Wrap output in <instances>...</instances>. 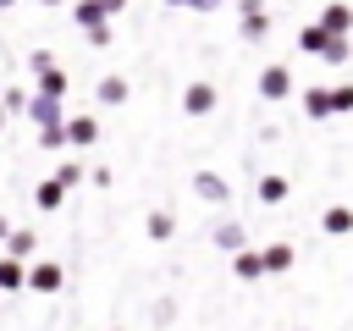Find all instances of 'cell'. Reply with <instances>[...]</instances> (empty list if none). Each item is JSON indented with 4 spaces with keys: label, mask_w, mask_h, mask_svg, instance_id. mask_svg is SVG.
Masks as SVG:
<instances>
[{
    "label": "cell",
    "mask_w": 353,
    "mask_h": 331,
    "mask_svg": "<svg viewBox=\"0 0 353 331\" xmlns=\"http://www.w3.org/2000/svg\"><path fill=\"white\" fill-rule=\"evenodd\" d=\"M298 50H303V55H320V61H331V66H347L353 39H336V33H325L320 22H303V28H298Z\"/></svg>",
    "instance_id": "6da1fadb"
},
{
    "label": "cell",
    "mask_w": 353,
    "mask_h": 331,
    "mask_svg": "<svg viewBox=\"0 0 353 331\" xmlns=\"http://www.w3.org/2000/svg\"><path fill=\"white\" fill-rule=\"evenodd\" d=\"M237 39H243V44H265V39H270V11H265V0H237Z\"/></svg>",
    "instance_id": "7a4b0ae2"
},
{
    "label": "cell",
    "mask_w": 353,
    "mask_h": 331,
    "mask_svg": "<svg viewBox=\"0 0 353 331\" xmlns=\"http://www.w3.org/2000/svg\"><path fill=\"white\" fill-rule=\"evenodd\" d=\"M210 243H215L221 254H232V259H237V254H248V226H243V221H232V215H221V221L210 226Z\"/></svg>",
    "instance_id": "3957f363"
},
{
    "label": "cell",
    "mask_w": 353,
    "mask_h": 331,
    "mask_svg": "<svg viewBox=\"0 0 353 331\" xmlns=\"http://www.w3.org/2000/svg\"><path fill=\"white\" fill-rule=\"evenodd\" d=\"M61 287H66V270H61L55 259H33V265H28V292L50 298V292H61Z\"/></svg>",
    "instance_id": "277c9868"
},
{
    "label": "cell",
    "mask_w": 353,
    "mask_h": 331,
    "mask_svg": "<svg viewBox=\"0 0 353 331\" xmlns=\"http://www.w3.org/2000/svg\"><path fill=\"white\" fill-rule=\"evenodd\" d=\"M215 105H221V88H215V83H204V77H199V83H188V88H182V110H188V116H210Z\"/></svg>",
    "instance_id": "5b68a950"
},
{
    "label": "cell",
    "mask_w": 353,
    "mask_h": 331,
    "mask_svg": "<svg viewBox=\"0 0 353 331\" xmlns=\"http://www.w3.org/2000/svg\"><path fill=\"white\" fill-rule=\"evenodd\" d=\"M259 94L276 105V99H287L292 94V66H281V61H270L265 72H259Z\"/></svg>",
    "instance_id": "8992f818"
},
{
    "label": "cell",
    "mask_w": 353,
    "mask_h": 331,
    "mask_svg": "<svg viewBox=\"0 0 353 331\" xmlns=\"http://www.w3.org/2000/svg\"><path fill=\"white\" fill-rule=\"evenodd\" d=\"M72 22L94 39V33H105V28H110V11H105V0H77V6H72Z\"/></svg>",
    "instance_id": "52a82bcc"
},
{
    "label": "cell",
    "mask_w": 353,
    "mask_h": 331,
    "mask_svg": "<svg viewBox=\"0 0 353 331\" xmlns=\"http://www.w3.org/2000/svg\"><path fill=\"white\" fill-rule=\"evenodd\" d=\"M66 143H72V149H94V143H99V116H88V110L72 116V121H66Z\"/></svg>",
    "instance_id": "ba28073f"
},
{
    "label": "cell",
    "mask_w": 353,
    "mask_h": 331,
    "mask_svg": "<svg viewBox=\"0 0 353 331\" xmlns=\"http://www.w3.org/2000/svg\"><path fill=\"white\" fill-rule=\"evenodd\" d=\"M193 193H199L204 204H226V199H232V182H226L221 171H199V177H193Z\"/></svg>",
    "instance_id": "9c48e42d"
},
{
    "label": "cell",
    "mask_w": 353,
    "mask_h": 331,
    "mask_svg": "<svg viewBox=\"0 0 353 331\" xmlns=\"http://www.w3.org/2000/svg\"><path fill=\"white\" fill-rule=\"evenodd\" d=\"M320 28H325V33H336V39H347V33H353V6L331 0V6L320 11Z\"/></svg>",
    "instance_id": "30bf717a"
},
{
    "label": "cell",
    "mask_w": 353,
    "mask_h": 331,
    "mask_svg": "<svg viewBox=\"0 0 353 331\" xmlns=\"http://www.w3.org/2000/svg\"><path fill=\"white\" fill-rule=\"evenodd\" d=\"M127 94H132V83H127L121 72H110V77L94 83V99H99V105H127Z\"/></svg>",
    "instance_id": "8fae6325"
},
{
    "label": "cell",
    "mask_w": 353,
    "mask_h": 331,
    "mask_svg": "<svg viewBox=\"0 0 353 331\" xmlns=\"http://www.w3.org/2000/svg\"><path fill=\"white\" fill-rule=\"evenodd\" d=\"M28 116L39 121V127H66L72 116L61 110V99H44V94H33V105H28Z\"/></svg>",
    "instance_id": "7c38bea8"
},
{
    "label": "cell",
    "mask_w": 353,
    "mask_h": 331,
    "mask_svg": "<svg viewBox=\"0 0 353 331\" xmlns=\"http://www.w3.org/2000/svg\"><path fill=\"white\" fill-rule=\"evenodd\" d=\"M6 254L22 259V265H33V254H39V232H33V226H17V232L6 237Z\"/></svg>",
    "instance_id": "4fadbf2b"
},
{
    "label": "cell",
    "mask_w": 353,
    "mask_h": 331,
    "mask_svg": "<svg viewBox=\"0 0 353 331\" xmlns=\"http://www.w3.org/2000/svg\"><path fill=\"white\" fill-rule=\"evenodd\" d=\"M303 116H309V121H331V116H336L331 88H303Z\"/></svg>",
    "instance_id": "5bb4252c"
},
{
    "label": "cell",
    "mask_w": 353,
    "mask_h": 331,
    "mask_svg": "<svg viewBox=\"0 0 353 331\" xmlns=\"http://www.w3.org/2000/svg\"><path fill=\"white\" fill-rule=\"evenodd\" d=\"M287 193H292V182H287V177H276V171L254 182V199H259V204H287Z\"/></svg>",
    "instance_id": "9a60e30c"
},
{
    "label": "cell",
    "mask_w": 353,
    "mask_h": 331,
    "mask_svg": "<svg viewBox=\"0 0 353 331\" xmlns=\"http://www.w3.org/2000/svg\"><path fill=\"white\" fill-rule=\"evenodd\" d=\"M259 254H265V270H270V276L292 270V259H298V248H292V243H265Z\"/></svg>",
    "instance_id": "2e32d148"
},
{
    "label": "cell",
    "mask_w": 353,
    "mask_h": 331,
    "mask_svg": "<svg viewBox=\"0 0 353 331\" xmlns=\"http://www.w3.org/2000/svg\"><path fill=\"white\" fill-rule=\"evenodd\" d=\"M232 276H237V281H259V276H270V270H265V254H259V248L237 254V259H232Z\"/></svg>",
    "instance_id": "e0dca14e"
},
{
    "label": "cell",
    "mask_w": 353,
    "mask_h": 331,
    "mask_svg": "<svg viewBox=\"0 0 353 331\" xmlns=\"http://www.w3.org/2000/svg\"><path fill=\"white\" fill-rule=\"evenodd\" d=\"M320 232H331V237H347V232H353V204H331V210L320 215Z\"/></svg>",
    "instance_id": "ac0fdd59"
},
{
    "label": "cell",
    "mask_w": 353,
    "mask_h": 331,
    "mask_svg": "<svg viewBox=\"0 0 353 331\" xmlns=\"http://www.w3.org/2000/svg\"><path fill=\"white\" fill-rule=\"evenodd\" d=\"M22 287H28V265L0 254V292H22Z\"/></svg>",
    "instance_id": "d6986e66"
},
{
    "label": "cell",
    "mask_w": 353,
    "mask_h": 331,
    "mask_svg": "<svg viewBox=\"0 0 353 331\" xmlns=\"http://www.w3.org/2000/svg\"><path fill=\"white\" fill-rule=\"evenodd\" d=\"M33 204H39V210H44V215H50V210H61V204H66V188H61V182H55V177H44V182H39V188H33Z\"/></svg>",
    "instance_id": "ffe728a7"
},
{
    "label": "cell",
    "mask_w": 353,
    "mask_h": 331,
    "mask_svg": "<svg viewBox=\"0 0 353 331\" xmlns=\"http://www.w3.org/2000/svg\"><path fill=\"white\" fill-rule=\"evenodd\" d=\"M143 232H149L154 243H171V237H176V215H171V210H149V221H143Z\"/></svg>",
    "instance_id": "44dd1931"
},
{
    "label": "cell",
    "mask_w": 353,
    "mask_h": 331,
    "mask_svg": "<svg viewBox=\"0 0 353 331\" xmlns=\"http://www.w3.org/2000/svg\"><path fill=\"white\" fill-rule=\"evenodd\" d=\"M33 94H44V99H66V72H61V66H50V72L39 77V88H33Z\"/></svg>",
    "instance_id": "7402d4cb"
},
{
    "label": "cell",
    "mask_w": 353,
    "mask_h": 331,
    "mask_svg": "<svg viewBox=\"0 0 353 331\" xmlns=\"http://www.w3.org/2000/svg\"><path fill=\"white\" fill-rule=\"evenodd\" d=\"M0 105H6V116H17V110H28V105H33V88H6V94H0Z\"/></svg>",
    "instance_id": "603a6c76"
},
{
    "label": "cell",
    "mask_w": 353,
    "mask_h": 331,
    "mask_svg": "<svg viewBox=\"0 0 353 331\" xmlns=\"http://www.w3.org/2000/svg\"><path fill=\"white\" fill-rule=\"evenodd\" d=\"M83 177H88V166H83V160H66V166H61V171H55V182H61V188H66V193H72V188H77V182H83Z\"/></svg>",
    "instance_id": "cb8c5ba5"
},
{
    "label": "cell",
    "mask_w": 353,
    "mask_h": 331,
    "mask_svg": "<svg viewBox=\"0 0 353 331\" xmlns=\"http://www.w3.org/2000/svg\"><path fill=\"white\" fill-rule=\"evenodd\" d=\"M39 149H66V127H39Z\"/></svg>",
    "instance_id": "d4e9b609"
},
{
    "label": "cell",
    "mask_w": 353,
    "mask_h": 331,
    "mask_svg": "<svg viewBox=\"0 0 353 331\" xmlns=\"http://www.w3.org/2000/svg\"><path fill=\"white\" fill-rule=\"evenodd\" d=\"M331 105H336V116H347L353 110V83H336L331 88Z\"/></svg>",
    "instance_id": "484cf974"
},
{
    "label": "cell",
    "mask_w": 353,
    "mask_h": 331,
    "mask_svg": "<svg viewBox=\"0 0 353 331\" xmlns=\"http://www.w3.org/2000/svg\"><path fill=\"white\" fill-rule=\"evenodd\" d=\"M28 66H33V77H44V72L55 66V55H50V50H33V55H28Z\"/></svg>",
    "instance_id": "4316f807"
},
{
    "label": "cell",
    "mask_w": 353,
    "mask_h": 331,
    "mask_svg": "<svg viewBox=\"0 0 353 331\" xmlns=\"http://www.w3.org/2000/svg\"><path fill=\"white\" fill-rule=\"evenodd\" d=\"M160 6H188V11H215L221 0H160Z\"/></svg>",
    "instance_id": "83f0119b"
},
{
    "label": "cell",
    "mask_w": 353,
    "mask_h": 331,
    "mask_svg": "<svg viewBox=\"0 0 353 331\" xmlns=\"http://www.w3.org/2000/svg\"><path fill=\"white\" fill-rule=\"evenodd\" d=\"M11 232H17V226H11L6 215H0V248H6V237H11Z\"/></svg>",
    "instance_id": "f1b7e54d"
},
{
    "label": "cell",
    "mask_w": 353,
    "mask_h": 331,
    "mask_svg": "<svg viewBox=\"0 0 353 331\" xmlns=\"http://www.w3.org/2000/svg\"><path fill=\"white\" fill-rule=\"evenodd\" d=\"M105 11H110V17H116V11H127V0H105Z\"/></svg>",
    "instance_id": "f546056e"
},
{
    "label": "cell",
    "mask_w": 353,
    "mask_h": 331,
    "mask_svg": "<svg viewBox=\"0 0 353 331\" xmlns=\"http://www.w3.org/2000/svg\"><path fill=\"white\" fill-rule=\"evenodd\" d=\"M6 121H11V116H6V105H0V132H6Z\"/></svg>",
    "instance_id": "4dcf8cb0"
},
{
    "label": "cell",
    "mask_w": 353,
    "mask_h": 331,
    "mask_svg": "<svg viewBox=\"0 0 353 331\" xmlns=\"http://www.w3.org/2000/svg\"><path fill=\"white\" fill-rule=\"evenodd\" d=\"M39 6H66V0H39Z\"/></svg>",
    "instance_id": "1f68e13d"
},
{
    "label": "cell",
    "mask_w": 353,
    "mask_h": 331,
    "mask_svg": "<svg viewBox=\"0 0 353 331\" xmlns=\"http://www.w3.org/2000/svg\"><path fill=\"white\" fill-rule=\"evenodd\" d=\"M11 6H17V0H0V11H11Z\"/></svg>",
    "instance_id": "d6a6232c"
},
{
    "label": "cell",
    "mask_w": 353,
    "mask_h": 331,
    "mask_svg": "<svg viewBox=\"0 0 353 331\" xmlns=\"http://www.w3.org/2000/svg\"><path fill=\"white\" fill-rule=\"evenodd\" d=\"M298 331H309V325H298Z\"/></svg>",
    "instance_id": "836d02e7"
}]
</instances>
